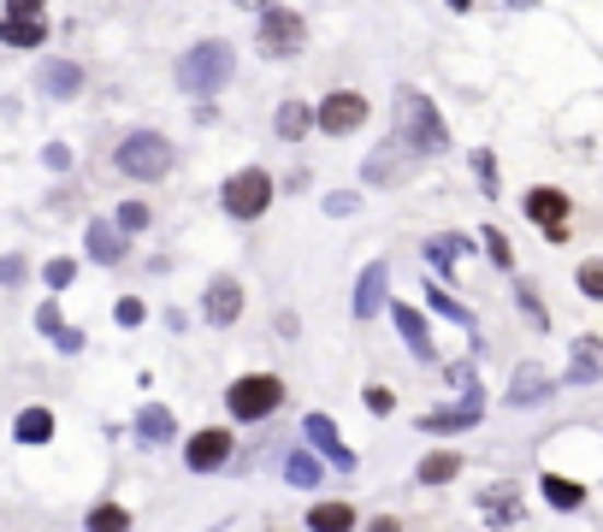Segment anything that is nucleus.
<instances>
[{
  "mask_svg": "<svg viewBox=\"0 0 603 532\" xmlns=\"http://www.w3.org/2000/svg\"><path fill=\"white\" fill-rule=\"evenodd\" d=\"M396 142H403L408 154H426V161L450 149V125H444V113H438L420 90H396Z\"/></svg>",
  "mask_w": 603,
  "mask_h": 532,
  "instance_id": "obj_1",
  "label": "nucleus"
},
{
  "mask_svg": "<svg viewBox=\"0 0 603 532\" xmlns=\"http://www.w3.org/2000/svg\"><path fill=\"white\" fill-rule=\"evenodd\" d=\"M231 78H237V48H231V42H219V36L196 42V48L178 60V83H184L189 95H219Z\"/></svg>",
  "mask_w": 603,
  "mask_h": 532,
  "instance_id": "obj_2",
  "label": "nucleus"
},
{
  "mask_svg": "<svg viewBox=\"0 0 603 532\" xmlns=\"http://www.w3.org/2000/svg\"><path fill=\"white\" fill-rule=\"evenodd\" d=\"M113 166H119L125 178H137V184H154V178L172 172V142L160 131H130L119 142V154H113Z\"/></svg>",
  "mask_w": 603,
  "mask_h": 532,
  "instance_id": "obj_3",
  "label": "nucleus"
},
{
  "mask_svg": "<svg viewBox=\"0 0 603 532\" xmlns=\"http://www.w3.org/2000/svg\"><path fill=\"white\" fill-rule=\"evenodd\" d=\"M225 409H231V421H267V414L285 409V379L278 373H243L225 391Z\"/></svg>",
  "mask_w": 603,
  "mask_h": 532,
  "instance_id": "obj_4",
  "label": "nucleus"
},
{
  "mask_svg": "<svg viewBox=\"0 0 603 532\" xmlns=\"http://www.w3.org/2000/svg\"><path fill=\"white\" fill-rule=\"evenodd\" d=\"M219 201H225L231 220H260V213L272 208V178L260 166H243V172H231V178H225Z\"/></svg>",
  "mask_w": 603,
  "mask_h": 532,
  "instance_id": "obj_5",
  "label": "nucleus"
},
{
  "mask_svg": "<svg viewBox=\"0 0 603 532\" xmlns=\"http://www.w3.org/2000/svg\"><path fill=\"white\" fill-rule=\"evenodd\" d=\"M260 54L267 60H297L302 54V42H308V24H302V12H290V7H267L260 12Z\"/></svg>",
  "mask_w": 603,
  "mask_h": 532,
  "instance_id": "obj_6",
  "label": "nucleus"
},
{
  "mask_svg": "<svg viewBox=\"0 0 603 532\" xmlns=\"http://www.w3.org/2000/svg\"><path fill=\"white\" fill-rule=\"evenodd\" d=\"M0 42L7 48H42L48 42V7L42 0H7L0 7Z\"/></svg>",
  "mask_w": 603,
  "mask_h": 532,
  "instance_id": "obj_7",
  "label": "nucleus"
},
{
  "mask_svg": "<svg viewBox=\"0 0 603 532\" xmlns=\"http://www.w3.org/2000/svg\"><path fill=\"white\" fill-rule=\"evenodd\" d=\"M367 113H373V107H367V95L332 90V95L314 107V125H320L326 137H349V131H361V125H367Z\"/></svg>",
  "mask_w": 603,
  "mask_h": 532,
  "instance_id": "obj_8",
  "label": "nucleus"
},
{
  "mask_svg": "<svg viewBox=\"0 0 603 532\" xmlns=\"http://www.w3.org/2000/svg\"><path fill=\"white\" fill-rule=\"evenodd\" d=\"M521 208H526V220H533V225H538V232L550 237V243H563V237H568V196H563V190L538 184V190H526V201H521Z\"/></svg>",
  "mask_w": 603,
  "mask_h": 532,
  "instance_id": "obj_9",
  "label": "nucleus"
},
{
  "mask_svg": "<svg viewBox=\"0 0 603 532\" xmlns=\"http://www.w3.org/2000/svg\"><path fill=\"white\" fill-rule=\"evenodd\" d=\"M231 450H237V438H231L225 426H201V433L189 438L184 462H189V473H219L231 462Z\"/></svg>",
  "mask_w": 603,
  "mask_h": 532,
  "instance_id": "obj_10",
  "label": "nucleus"
},
{
  "mask_svg": "<svg viewBox=\"0 0 603 532\" xmlns=\"http://www.w3.org/2000/svg\"><path fill=\"white\" fill-rule=\"evenodd\" d=\"M550 391H556V379H550V373H544L538 362H521V367H514L509 373V409H538V402H550Z\"/></svg>",
  "mask_w": 603,
  "mask_h": 532,
  "instance_id": "obj_11",
  "label": "nucleus"
},
{
  "mask_svg": "<svg viewBox=\"0 0 603 532\" xmlns=\"http://www.w3.org/2000/svg\"><path fill=\"white\" fill-rule=\"evenodd\" d=\"M479 414H485V397H479V385H474V391H462L455 409L420 414V433H467V426H479Z\"/></svg>",
  "mask_w": 603,
  "mask_h": 532,
  "instance_id": "obj_12",
  "label": "nucleus"
},
{
  "mask_svg": "<svg viewBox=\"0 0 603 532\" xmlns=\"http://www.w3.org/2000/svg\"><path fill=\"white\" fill-rule=\"evenodd\" d=\"M201 314H208V326H237L243 314V284L231 279V272H219L208 284V296H201Z\"/></svg>",
  "mask_w": 603,
  "mask_h": 532,
  "instance_id": "obj_13",
  "label": "nucleus"
},
{
  "mask_svg": "<svg viewBox=\"0 0 603 532\" xmlns=\"http://www.w3.org/2000/svg\"><path fill=\"white\" fill-rule=\"evenodd\" d=\"M385 291H391V261H367L361 279H356V320H373L379 308H385Z\"/></svg>",
  "mask_w": 603,
  "mask_h": 532,
  "instance_id": "obj_14",
  "label": "nucleus"
},
{
  "mask_svg": "<svg viewBox=\"0 0 603 532\" xmlns=\"http://www.w3.org/2000/svg\"><path fill=\"white\" fill-rule=\"evenodd\" d=\"M36 332L60 343V355H78V350H83V332H78V326H66V320H60V302H54V296L36 308Z\"/></svg>",
  "mask_w": 603,
  "mask_h": 532,
  "instance_id": "obj_15",
  "label": "nucleus"
},
{
  "mask_svg": "<svg viewBox=\"0 0 603 532\" xmlns=\"http://www.w3.org/2000/svg\"><path fill=\"white\" fill-rule=\"evenodd\" d=\"M603 379V338H580L568 355V385H598Z\"/></svg>",
  "mask_w": 603,
  "mask_h": 532,
  "instance_id": "obj_16",
  "label": "nucleus"
},
{
  "mask_svg": "<svg viewBox=\"0 0 603 532\" xmlns=\"http://www.w3.org/2000/svg\"><path fill=\"white\" fill-rule=\"evenodd\" d=\"M137 438L149 444V450H160V444H172V438H178V421H172V409H160V402L137 409Z\"/></svg>",
  "mask_w": 603,
  "mask_h": 532,
  "instance_id": "obj_17",
  "label": "nucleus"
},
{
  "mask_svg": "<svg viewBox=\"0 0 603 532\" xmlns=\"http://www.w3.org/2000/svg\"><path fill=\"white\" fill-rule=\"evenodd\" d=\"M302 433H308V444H314L320 456H332L337 468H356V456H349L344 444H337V426L326 421V414H308V421H302Z\"/></svg>",
  "mask_w": 603,
  "mask_h": 532,
  "instance_id": "obj_18",
  "label": "nucleus"
},
{
  "mask_svg": "<svg viewBox=\"0 0 603 532\" xmlns=\"http://www.w3.org/2000/svg\"><path fill=\"white\" fill-rule=\"evenodd\" d=\"M391 320H396V332H403V343L420 355V362H432V332H426V320H420V308H408V302H396L391 308Z\"/></svg>",
  "mask_w": 603,
  "mask_h": 532,
  "instance_id": "obj_19",
  "label": "nucleus"
},
{
  "mask_svg": "<svg viewBox=\"0 0 603 532\" xmlns=\"http://www.w3.org/2000/svg\"><path fill=\"white\" fill-rule=\"evenodd\" d=\"M83 243H90V255H95L101 267H119L125 261V232H119V225H107V220H95Z\"/></svg>",
  "mask_w": 603,
  "mask_h": 532,
  "instance_id": "obj_20",
  "label": "nucleus"
},
{
  "mask_svg": "<svg viewBox=\"0 0 603 532\" xmlns=\"http://www.w3.org/2000/svg\"><path fill=\"white\" fill-rule=\"evenodd\" d=\"M42 90H48L54 101H71L83 90V66H71V60H48V71H42Z\"/></svg>",
  "mask_w": 603,
  "mask_h": 532,
  "instance_id": "obj_21",
  "label": "nucleus"
},
{
  "mask_svg": "<svg viewBox=\"0 0 603 532\" xmlns=\"http://www.w3.org/2000/svg\"><path fill=\"white\" fill-rule=\"evenodd\" d=\"M12 438L19 444H48L54 438V409H19V421H12Z\"/></svg>",
  "mask_w": 603,
  "mask_h": 532,
  "instance_id": "obj_22",
  "label": "nucleus"
},
{
  "mask_svg": "<svg viewBox=\"0 0 603 532\" xmlns=\"http://www.w3.org/2000/svg\"><path fill=\"white\" fill-rule=\"evenodd\" d=\"M356 527V509L349 503H314L308 509V532H349Z\"/></svg>",
  "mask_w": 603,
  "mask_h": 532,
  "instance_id": "obj_23",
  "label": "nucleus"
},
{
  "mask_svg": "<svg viewBox=\"0 0 603 532\" xmlns=\"http://www.w3.org/2000/svg\"><path fill=\"white\" fill-rule=\"evenodd\" d=\"M462 249H467V237H455V232L426 237V261H432L438 272H455V261H462Z\"/></svg>",
  "mask_w": 603,
  "mask_h": 532,
  "instance_id": "obj_24",
  "label": "nucleus"
},
{
  "mask_svg": "<svg viewBox=\"0 0 603 532\" xmlns=\"http://www.w3.org/2000/svg\"><path fill=\"white\" fill-rule=\"evenodd\" d=\"M455 473H462V456H455V450H432V456L415 468V480H420V485H444V480H455Z\"/></svg>",
  "mask_w": 603,
  "mask_h": 532,
  "instance_id": "obj_25",
  "label": "nucleus"
},
{
  "mask_svg": "<svg viewBox=\"0 0 603 532\" xmlns=\"http://www.w3.org/2000/svg\"><path fill=\"white\" fill-rule=\"evenodd\" d=\"M544 503H550V509H580L585 485L580 480H563V473H544Z\"/></svg>",
  "mask_w": 603,
  "mask_h": 532,
  "instance_id": "obj_26",
  "label": "nucleus"
},
{
  "mask_svg": "<svg viewBox=\"0 0 603 532\" xmlns=\"http://www.w3.org/2000/svg\"><path fill=\"white\" fill-rule=\"evenodd\" d=\"M308 125H314V113H308L302 101H285V107H278V119H272V131L285 137V142H297V137L308 131Z\"/></svg>",
  "mask_w": 603,
  "mask_h": 532,
  "instance_id": "obj_27",
  "label": "nucleus"
},
{
  "mask_svg": "<svg viewBox=\"0 0 603 532\" xmlns=\"http://www.w3.org/2000/svg\"><path fill=\"white\" fill-rule=\"evenodd\" d=\"M83 527L90 532H130V509H119V503H95V509L83 515Z\"/></svg>",
  "mask_w": 603,
  "mask_h": 532,
  "instance_id": "obj_28",
  "label": "nucleus"
},
{
  "mask_svg": "<svg viewBox=\"0 0 603 532\" xmlns=\"http://www.w3.org/2000/svg\"><path fill=\"white\" fill-rule=\"evenodd\" d=\"M285 480L308 492V485H320V462H314L308 450H290V456H285Z\"/></svg>",
  "mask_w": 603,
  "mask_h": 532,
  "instance_id": "obj_29",
  "label": "nucleus"
},
{
  "mask_svg": "<svg viewBox=\"0 0 603 532\" xmlns=\"http://www.w3.org/2000/svg\"><path fill=\"white\" fill-rule=\"evenodd\" d=\"M426 302H432V308L444 314V320H455V326H474V314H467V308H462V302H455L450 291H438V284L426 291Z\"/></svg>",
  "mask_w": 603,
  "mask_h": 532,
  "instance_id": "obj_30",
  "label": "nucleus"
},
{
  "mask_svg": "<svg viewBox=\"0 0 603 532\" xmlns=\"http://www.w3.org/2000/svg\"><path fill=\"white\" fill-rule=\"evenodd\" d=\"M479 243H485V255H491L497 267H514V249H509V237L497 232V225H485V232H479Z\"/></svg>",
  "mask_w": 603,
  "mask_h": 532,
  "instance_id": "obj_31",
  "label": "nucleus"
},
{
  "mask_svg": "<svg viewBox=\"0 0 603 532\" xmlns=\"http://www.w3.org/2000/svg\"><path fill=\"white\" fill-rule=\"evenodd\" d=\"M149 220H154L149 201H125V208H119V232H125V237H130V232H149Z\"/></svg>",
  "mask_w": 603,
  "mask_h": 532,
  "instance_id": "obj_32",
  "label": "nucleus"
},
{
  "mask_svg": "<svg viewBox=\"0 0 603 532\" xmlns=\"http://www.w3.org/2000/svg\"><path fill=\"white\" fill-rule=\"evenodd\" d=\"M485 515H491V521H521V503L509 492H485Z\"/></svg>",
  "mask_w": 603,
  "mask_h": 532,
  "instance_id": "obj_33",
  "label": "nucleus"
},
{
  "mask_svg": "<svg viewBox=\"0 0 603 532\" xmlns=\"http://www.w3.org/2000/svg\"><path fill=\"white\" fill-rule=\"evenodd\" d=\"M580 291L592 296V302H603V261H585L580 267Z\"/></svg>",
  "mask_w": 603,
  "mask_h": 532,
  "instance_id": "obj_34",
  "label": "nucleus"
},
{
  "mask_svg": "<svg viewBox=\"0 0 603 532\" xmlns=\"http://www.w3.org/2000/svg\"><path fill=\"white\" fill-rule=\"evenodd\" d=\"M361 402H367V414H391V409H396V397L385 391V385H367Z\"/></svg>",
  "mask_w": 603,
  "mask_h": 532,
  "instance_id": "obj_35",
  "label": "nucleus"
},
{
  "mask_svg": "<svg viewBox=\"0 0 603 532\" xmlns=\"http://www.w3.org/2000/svg\"><path fill=\"white\" fill-rule=\"evenodd\" d=\"M514 296H521V308H526V320H533V326H550V314L538 308V291H526V284H521Z\"/></svg>",
  "mask_w": 603,
  "mask_h": 532,
  "instance_id": "obj_36",
  "label": "nucleus"
},
{
  "mask_svg": "<svg viewBox=\"0 0 603 532\" xmlns=\"http://www.w3.org/2000/svg\"><path fill=\"white\" fill-rule=\"evenodd\" d=\"M113 320H119V326H142V302H137V296H125L119 308H113Z\"/></svg>",
  "mask_w": 603,
  "mask_h": 532,
  "instance_id": "obj_37",
  "label": "nucleus"
},
{
  "mask_svg": "<svg viewBox=\"0 0 603 532\" xmlns=\"http://www.w3.org/2000/svg\"><path fill=\"white\" fill-rule=\"evenodd\" d=\"M71 279H78V267H71V261H48V284H54V291H66Z\"/></svg>",
  "mask_w": 603,
  "mask_h": 532,
  "instance_id": "obj_38",
  "label": "nucleus"
},
{
  "mask_svg": "<svg viewBox=\"0 0 603 532\" xmlns=\"http://www.w3.org/2000/svg\"><path fill=\"white\" fill-rule=\"evenodd\" d=\"M24 279V261L19 255H7V261H0V284H19Z\"/></svg>",
  "mask_w": 603,
  "mask_h": 532,
  "instance_id": "obj_39",
  "label": "nucleus"
},
{
  "mask_svg": "<svg viewBox=\"0 0 603 532\" xmlns=\"http://www.w3.org/2000/svg\"><path fill=\"white\" fill-rule=\"evenodd\" d=\"M474 166H479V184H485V190H497V166H491V154H474Z\"/></svg>",
  "mask_w": 603,
  "mask_h": 532,
  "instance_id": "obj_40",
  "label": "nucleus"
},
{
  "mask_svg": "<svg viewBox=\"0 0 603 532\" xmlns=\"http://www.w3.org/2000/svg\"><path fill=\"white\" fill-rule=\"evenodd\" d=\"M326 213H356V196H349V190H337V196L326 201Z\"/></svg>",
  "mask_w": 603,
  "mask_h": 532,
  "instance_id": "obj_41",
  "label": "nucleus"
},
{
  "mask_svg": "<svg viewBox=\"0 0 603 532\" xmlns=\"http://www.w3.org/2000/svg\"><path fill=\"white\" fill-rule=\"evenodd\" d=\"M48 166L66 172V166H71V149H60V142H54V149H48Z\"/></svg>",
  "mask_w": 603,
  "mask_h": 532,
  "instance_id": "obj_42",
  "label": "nucleus"
},
{
  "mask_svg": "<svg viewBox=\"0 0 603 532\" xmlns=\"http://www.w3.org/2000/svg\"><path fill=\"white\" fill-rule=\"evenodd\" d=\"M373 532H403V521H396V515H379V521H373Z\"/></svg>",
  "mask_w": 603,
  "mask_h": 532,
  "instance_id": "obj_43",
  "label": "nucleus"
},
{
  "mask_svg": "<svg viewBox=\"0 0 603 532\" xmlns=\"http://www.w3.org/2000/svg\"><path fill=\"white\" fill-rule=\"evenodd\" d=\"M237 7H248V12H267V7H278V0H237Z\"/></svg>",
  "mask_w": 603,
  "mask_h": 532,
  "instance_id": "obj_44",
  "label": "nucleus"
},
{
  "mask_svg": "<svg viewBox=\"0 0 603 532\" xmlns=\"http://www.w3.org/2000/svg\"><path fill=\"white\" fill-rule=\"evenodd\" d=\"M450 7H455V12H467V7H474V0H450Z\"/></svg>",
  "mask_w": 603,
  "mask_h": 532,
  "instance_id": "obj_45",
  "label": "nucleus"
},
{
  "mask_svg": "<svg viewBox=\"0 0 603 532\" xmlns=\"http://www.w3.org/2000/svg\"><path fill=\"white\" fill-rule=\"evenodd\" d=\"M509 7H538V0H509Z\"/></svg>",
  "mask_w": 603,
  "mask_h": 532,
  "instance_id": "obj_46",
  "label": "nucleus"
}]
</instances>
